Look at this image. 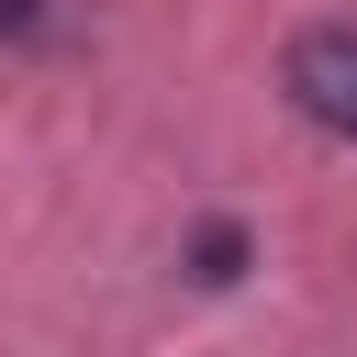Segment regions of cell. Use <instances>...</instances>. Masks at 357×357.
<instances>
[{
	"instance_id": "obj_3",
	"label": "cell",
	"mask_w": 357,
	"mask_h": 357,
	"mask_svg": "<svg viewBox=\"0 0 357 357\" xmlns=\"http://www.w3.org/2000/svg\"><path fill=\"white\" fill-rule=\"evenodd\" d=\"M45 22V0H0V33H33Z\"/></svg>"
},
{
	"instance_id": "obj_1",
	"label": "cell",
	"mask_w": 357,
	"mask_h": 357,
	"mask_svg": "<svg viewBox=\"0 0 357 357\" xmlns=\"http://www.w3.org/2000/svg\"><path fill=\"white\" fill-rule=\"evenodd\" d=\"M279 89H290V112H301L312 134L357 145V22H312V33H290Z\"/></svg>"
},
{
	"instance_id": "obj_2",
	"label": "cell",
	"mask_w": 357,
	"mask_h": 357,
	"mask_svg": "<svg viewBox=\"0 0 357 357\" xmlns=\"http://www.w3.org/2000/svg\"><path fill=\"white\" fill-rule=\"evenodd\" d=\"M190 268H201V279H234V268H245V234H234V223H201Z\"/></svg>"
}]
</instances>
